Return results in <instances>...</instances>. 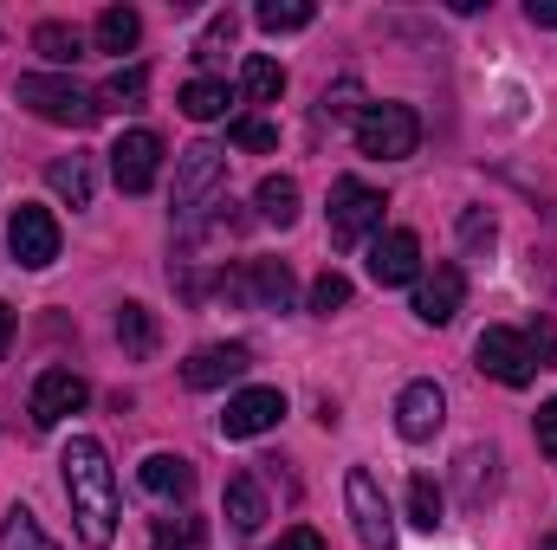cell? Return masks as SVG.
Instances as JSON below:
<instances>
[{
  "label": "cell",
  "mask_w": 557,
  "mask_h": 550,
  "mask_svg": "<svg viewBox=\"0 0 557 550\" xmlns=\"http://www.w3.org/2000/svg\"><path fill=\"white\" fill-rule=\"evenodd\" d=\"M137 479H143V492L162 499V505H188V492H195V466L182 453H149L137 466Z\"/></svg>",
  "instance_id": "cell-17"
},
{
  "label": "cell",
  "mask_w": 557,
  "mask_h": 550,
  "mask_svg": "<svg viewBox=\"0 0 557 550\" xmlns=\"http://www.w3.org/2000/svg\"><path fill=\"white\" fill-rule=\"evenodd\" d=\"M525 20H532V26H557V0H532Z\"/></svg>",
  "instance_id": "cell-40"
},
{
  "label": "cell",
  "mask_w": 557,
  "mask_h": 550,
  "mask_svg": "<svg viewBox=\"0 0 557 550\" xmlns=\"http://www.w3.org/2000/svg\"><path fill=\"white\" fill-rule=\"evenodd\" d=\"M460 240H467V247H493V214H480V208H473V214L460 221Z\"/></svg>",
  "instance_id": "cell-37"
},
{
  "label": "cell",
  "mask_w": 557,
  "mask_h": 550,
  "mask_svg": "<svg viewBox=\"0 0 557 550\" xmlns=\"http://www.w3.org/2000/svg\"><path fill=\"white\" fill-rule=\"evenodd\" d=\"M156 168H162V137L156 130H124V137L111 142V175H117L124 195L156 188Z\"/></svg>",
  "instance_id": "cell-10"
},
{
  "label": "cell",
  "mask_w": 557,
  "mask_h": 550,
  "mask_svg": "<svg viewBox=\"0 0 557 550\" xmlns=\"http://www.w3.org/2000/svg\"><path fill=\"white\" fill-rule=\"evenodd\" d=\"M493 466H499V453H493V447H467V453L454 460L460 505H486V492H493Z\"/></svg>",
  "instance_id": "cell-19"
},
{
  "label": "cell",
  "mask_w": 557,
  "mask_h": 550,
  "mask_svg": "<svg viewBox=\"0 0 557 550\" xmlns=\"http://www.w3.org/2000/svg\"><path fill=\"white\" fill-rule=\"evenodd\" d=\"M344 505H350V532H357V545L363 550H396V512H389V499H383V486H376L370 466H350V479H344Z\"/></svg>",
  "instance_id": "cell-4"
},
{
  "label": "cell",
  "mask_w": 557,
  "mask_h": 550,
  "mask_svg": "<svg viewBox=\"0 0 557 550\" xmlns=\"http://www.w3.org/2000/svg\"><path fill=\"white\" fill-rule=\"evenodd\" d=\"M143 91H149V72H143V65H131V72H117V78L104 85V104H137Z\"/></svg>",
  "instance_id": "cell-33"
},
{
  "label": "cell",
  "mask_w": 557,
  "mask_h": 550,
  "mask_svg": "<svg viewBox=\"0 0 557 550\" xmlns=\"http://www.w3.org/2000/svg\"><path fill=\"white\" fill-rule=\"evenodd\" d=\"M85 402H91V383L78 370H46L33 383V427H59L65 414H78Z\"/></svg>",
  "instance_id": "cell-11"
},
{
  "label": "cell",
  "mask_w": 557,
  "mask_h": 550,
  "mask_svg": "<svg viewBox=\"0 0 557 550\" xmlns=\"http://www.w3.org/2000/svg\"><path fill=\"white\" fill-rule=\"evenodd\" d=\"M253 370V350L247 343H208V350H195L188 363H182V383L188 389H227V383H240Z\"/></svg>",
  "instance_id": "cell-12"
},
{
  "label": "cell",
  "mask_w": 557,
  "mask_h": 550,
  "mask_svg": "<svg viewBox=\"0 0 557 550\" xmlns=\"http://www.w3.org/2000/svg\"><path fill=\"white\" fill-rule=\"evenodd\" d=\"M441 512H447L441 486H434L428 473H416V479H409V518H416L421 532H441Z\"/></svg>",
  "instance_id": "cell-29"
},
{
  "label": "cell",
  "mask_w": 557,
  "mask_h": 550,
  "mask_svg": "<svg viewBox=\"0 0 557 550\" xmlns=\"http://www.w3.org/2000/svg\"><path fill=\"white\" fill-rule=\"evenodd\" d=\"M221 291L240 298V304H253V311H285L298 285H292V266H285V260H253L247 273L221 278Z\"/></svg>",
  "instance_id": "cell-9"
},
{
  "label": "cell",
  "mask_w": 557,
  "mask_h": 550,
  "mask_svg": "<svg viewBox=\"0 0 557 550\" xmlns=\"http://www.w3.org/2000/svg\"><path fill=\"white\" fill-rule=\"evenodd\" d=\"M227 525H234V532H260V525H267V492H260L253 473L227 479Z\"/></svg>",
  "instance_id": "cell-21"
},
{
  "label": "cell",
  "mask_w": 557,
  "mask_h": 550,
  "mask_svg": "<svg viewBox=\"0 0 557 550\" xmlns=\"http://www.w3.org/2000/svg\"><path fill=\"white\" fill-rule=\"evenodd\" d=\"M273 550H324V538H318L311 525H298V532H285V538H278Z\"/></svg>",
  "instance_id": "cell-39"
},
{
  "label": "cell",
  "mask_w": 557,
  "mask_h": 550,
  "mask_svg": "<svg viewBox=\"0 0 557 550\" xmlns=\"http://www.w3.org/2000/svg\"><path fill=\"white\" fill-rule=\"evenodd\" d=\"M357 111V85H337V91H324V117H350Z\"/></svg>",
  "instance_id": "cell-38"
},
{
  "label": "cell",
  "mask_w": 557,
  "mask_h": 550,
  "mask_svg": "<svg viewBox=\"0 0 557 550\" xmlns=\"http://www.w3.org/2000/svg\"><path fill=\"white\" fill-rule=\"evenodd\" d=\"M137 39H143L137 7H104L98 13V52H137Z\"/></svg>",
  "instance_id": "cell-22"
},
{
  "label": "cell",
  "mask_w": 557,
  "mask_h": 550,
  "mask_svg": "<svg viewBox=\"0 0 557 550\" xmlns=\"http://www.w3.org/2000/svg\"><path fill=\"white\" fill-rule=\"evenodd\" d=\"M525 343H532L539 370H552V363H557V324H552V317H532V324H525Z\"/></svg>",
  "instance_id": "cell-34"
},
{
  "label": "cell",
  "mask_w": 557,
  "mask_h": 550,
  "mask_svg": "<svg viewBox=\"0 0 557 550\" xmlns=\"http://www.w3.org/2000/svg\"><path fill=\"white\" fill-rule=\"evenodd\" d=\"M344 304H350V278L344 273H324L311 285V311H318V317H331V311H344Z\"/></svg>",
  "instance_id": "cell-31"
},
{
  "label": "cell",
  "mask_w": 557,
  "mask_h": 550,
  "mask_svg": "<svg viewBox=\"0 0 557 550\" xmlns=\"http://www.w3.org/2000/svg\"><path fill=\"white\" fill-rule=\"evenodd\" d=\"M370 278L376 285H416L421 278V240L409 227H389L370 240Z\"/></svg>",
  "instance_id": "cell-13"
},
{
  "label": "cell",
  "mask_w": 557,
  "mask_h": 550,
  "mask_svg": "<svg viewBox=\"0 0 557 550\" xmlns=\"http://www.w3.org/2000/svg\"><path fill=\"white\" fill-rule=\"evenodd\" d=\"M240 91H247L253 104H278V91H285V65L267 59V52H253V59L240 65Z\"/></svg>",
  "instance_id": "cell-23"
},
{
  "label": "cell",
  "mask_w": 557,
  "mask_h": 550,
  "mask_svg": "<svg viewBox=\"0 0 557 550\" xmlns=\"http://www.w3.org/2000/svg\"><path fill=\"white\" fill-rule=\"evenodd\" d=\"M46 182H52V195L72 201V208H91V195H98V182H91V155H59V162L46 168Z\"/></svg>",
  "instance_id": "cell-18"
},
{
  "label": "cell",
  "mask_w": 557,
  "mask_h": 550,
  "mask_svg": "<svg viewBox=\"0 0 557 550\" xmlns=\"http://www.w3.org/2000/svg\"><path fill=\"white\" fill-rule=\"evenodd\" d=\"M117 343H124L137 363L156 357V317H149L143 304H117Z\"/></svg>",
  "instance_id": "cell-25"
},
{
  "label": "cell",
  "mask_w": 557,
  "mask_h": 550,
  "mask_svg": "<svg viewBox=\"0 0 557 550\" xmlns=\"http://www.w3.org/2000/svg\"><path fill=\"white\" fill-rule=\"evenodd\" d=\"M357 149L370 162H403L421 149V117L409 104H363L357 111Z\"/></svg>",
  "instance_id": "cell-3"
},
{
  "label": "cell",
  "mask_w": 557,
  "mask_h": 550,
  "mask_svg": "<svg viewBox=\"0 0 557 550\" xmlns=\"http://www.w3.org/2000/svg\"><path fill=\"white\" fill-rule=\"evenodd\" d=\"M376 234H383V195L370 182H357V175L331 182V240L337 247H363Z\"/></svg>",
  "instance_id": "cell-5"
},
{
  "label": "cell",
  "mask_w": 557,
  "mask_h": 550,
  "mask_svg": "<svg viewBox=\"0 0 557 550\" xmlns=\"http://www.w3.org/2000/svg\"><path fill=\"white\" fill-rule=\"evenodd\" d=\"M149 550H201V518H156Z\"/></svg>",
  "instance_id": "cell-30"
},
{
  "label": "cell",
  "mask_w": 557,
  "mask_h": 550,
  "mask_svg": "<svg viewBox=\"0 0 557 550\" xmlns=\"http://www.w3.org/2000/svg\"><path fill=\"white\" fill-rule=\"evenodd\" d=\"M441 421H447L441 383H409V389L396 396V434H403V440H434Z\"/></svg>",
  "instance_id": "cell-14"
},
{
  "label": "cell",
  "mask_w": 557,
  "mask_h": 550,
  "mask_svg": "<svg viewBox=\"0 0 557 550\" xmlns=\"http://www.w3.org/2000/svg\"><path fill=\"white\" fill-rule=\"evenodd\" d=\"M227 188V149L221 142H188L175 162V214H201V201H214Z\"/></svg>",
  "instance_id": "cell-6"
},
{
  "label": "cell",
  "mask_w": 557,
  "mask_h": 550,
  "mask_svg": "<svg viewBox=\"0 0 557 550\" xmlns=\"http://www.w3.org/2000/svg\"><path fill=\"white\" fill-rule=\"evenodd\" d=\"M0 550H59V545L39 532V518H33L26 505H13V512L0 518Z\"/></svg>",
  "instance_id": "cell-27"
},
{
  "label": "cell",
  "mask_w": 557,
  "mask_h": 550,
  "mask_svg": "<svg viewBox=\"0 0 557 550\" xmlns=\"http://www.w3.org/2000/svg\"><path fill=\"white\" fill-rule=\"evenodd\" d=\"M532 427H539V453H545V460H557V402H545Z\"/></svg>",
  "instance_id": "cell-36"
},
{
  "label": "cell",
  "mask_w": 557,
  "mask_h": 550,
  "mask_svg": "<svg viewBox=\"0 0 557 550\" xmlns=\"http://www.w3.org/2000/svg\"><path fill=\"white\" fill-rule=\"evenodd\" d=\"M227 104H234V91H227L221 78H195V85L182 91V111H188L195 124H214V117H227Z\"/></svg>",
  "instance_id": "cell-26"
},
{
  "label": "cell",
  "mask_w": 557,
  "mask_h": 550,
  "mask_svg": "<svg viewBox=\"0 0 557 550\" xmlns=\"http://www.w3.org/2000/svg\"><path fill=\"white\" fill-rule=\"evenodd\" d=\"M33 52L52 59V65H78V59H85V33L65 26V20H39V26H33Z\"/></svg>",
  "instance_id": "cell-20"
},
{
  "label": "cell",
  "mask_w": 557,
  "mask_h": 550,
  "mask_svg": "<svg viewBox=\"0 0 557 550\" xmlns=\"http://www.w3.org/2000/svg\"><path fill=\"white\" fill-rule=\"evenodd\" d=\"M278 414H285V396H278V389H240V396L227 402V414H221V434H227V440H253V434L278 427Z\"/></svg>",
  "instance_id": "cell-15"
},
{
  "label": "cell",
  "mask_w": 557,
  "mask_h": 550,
  "mask_svg": "<svg viewBox=\"0 0 557 550\" xmlns=\"http://www.w3.org/2000/svg\"><path fill=\"white\" fill-rule=\"evenodd\" d=\"M545 550H557V538H545Z\"/></svg>",
  "instance_id": "cell-42"
},
{
  "label": "cell",
  "mask_w": 557,
  "mask_h": 550,
  "mask_svg": "<svg viewBox=\"0 0 557 550\" xmlns=\"http://www.w3.org/2000/svg\"><path fill=\"white\" fill-rule=\"evenodd\" d=\"M7 343H13V304H0V363H7Z\"/></svg>",
  "instance_id": "cell-41"
},
{
  "label": "cell",
  "mask_w": 557,
  "mask_h": 550,
  "mask_svg": "<svg viewBox=\"0 0 557 550\" xmlns=\"http://www.w3.org/2000/svg\"><path fill=\"white\" fill-rule=\"evenodd\" d=\"M473 363H480L499 389H525V383L539 376V357H532L525 330H512V324H486L480 343H473Z\"/></svg>",
  "instance_id": "cell-7"
},
{
  "label": "cell",
  "mask_w": 557,
  "mask_h": 550,
  "mask_svg": "<svg viewBox=\"0 0 557 550\" xmlns=\"http://www.w3.org/2000/svg\"><path fill=\"white\" fill-rule=\"evenodd\" d=\"M7 247H13V260H20L26 273H46V266L59 260V221H52V208H13Z\"/></svg>",
  "instance_id": "cell-8"
},
{
  "label": "cell",
  "mask_w": 557,
  "mask_h": 550,
  "mask_svg": "<svg viewBox=\"0 0 557 550\" xmlns=\"http://www.w3.org/2000/svg\"><path fill=\"white\" fill-rule=\"evenodd\" d=\"M221 46H234V13H214V20H208V33H201V46H195V59H214Z\"/></svg>",
  "instance_id": "cell-35"
},
{
  "label": "cell",
  "mask_w": 557,
  "mask_h": 550,
  "mask_svg": "<svg viewBox=\"0 0 557 550\" xmlns=\"http://www.w3.org/2000/svg\"><path fill=\"white\" fill-rule=\"evenodd\" d=\"M253 201H260V221H273V227H292L298 221V182L292 175H267Z\"/></svg>",
  "instance_id": "cell-24"
},
{
  "label": "cell",
  "mask_w": 557,
  "mask_h": 550,
  "mask_svg": "<svg viewBox=\"0 0 557 550\" xmlns=\"http://www.w3.org/2000/svg\"><path fill=\"white\" fill-rule=\"evenodd\" d=\"M460 298H467V273L460 266H434L428 278H416V317L421 324H454V311H460Z\"/></svg>",
  "instance_id": "cell-16"
},
{
  "label": "cell",
  "mask_w": 557,
  "mask_h": 550,
  "mask_svg": "<svg viewBox=\"0 0 557 550\" xmlns=\"http://www.w3.org/2000/svg\"><path fill=\"white\" fill-rule=\"evenodd\" d=\"M227 137L240 142V149H278V130H273V124H260V117H234V124H227Z\"/></svg>",
  "instance_id": "cell-32"
},
{
  "label": "cell",
  "mask_w": 557,
  "mask_h": 550,
  "mask_svg": "<svg viewBox=\"0 0 557 550\" xmlns=\"http://www.w3.org/2000/svg\"><path fill=\"white\" fill-rule=\"evenodd\" d=\"M13 98H20L39 124H59V130H91L98 111H104L85 85H72V78H59V72H26V78L13 85Z\"/></svg>",
  "instance_id": "cell-2"
},
{
  "label": "cell",
  "mask_w": 557,
  "mask_h": 550,
  "mask_svg": "<svg viewBox=\"0 0 557 550\" xmlns=\"http://www.w3.org/2000/svg\"><path fill=\"white\" fill-rule=\"evenodd\" d=\"M267 33H305L311 20H318V7L311 0H260V13H253Z\"/></svg>",
  "instance_id": "cell-28"
},
{
  "label": "cell",
  "mask_w": 557,
  "mask_h": 550,
  "mask_svg": "<svg viewBox=\"0 0 557 550\" xmlns=\"http://www.w3.org/2000/svg\"><path fill=\"white\" fill-rule=\"evenodd\" d=\"M59 466H65V499H72V518H78V538L91 550H111L117 545V473H111L104 440L72 434Z\"/></svg>",
  "instance_id": "cell-1"
}]
</instances>
